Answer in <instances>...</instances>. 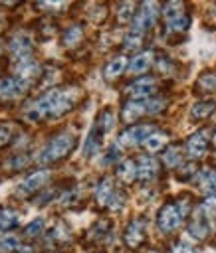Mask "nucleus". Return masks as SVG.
<instances>
[{
	"label": "nucleus",
	"mask_w": 216,
	"mask_h": 253,
	"mask_svg": "<svg viewBox=\"0 0 216 253\" xmlns=\"http://www.w3.org/2000/svg\"><path fill=\"white\" fill-rule=\"evenodd\" d=\"M157 10H159V4L157 2H145L141 6V10L133 18V34H139L141 36L143 32H147L155 24Z\"/></svg>",
	"instance_id": "39448f33"
},
{
	"label": "nucleus",
	"mask_w": 216,
	"mask_h": 253,
	"mask_svg": "<svg viewBox=\"0 0 216 253\" xmlns=\"http://www.w3.org/2000/svg\"><path fill=\"white\" fill-rule=\"evenodd\" d=\"M20 249V239L18 235H2L0 237V253H10Z\"/></svg>",
	"instance_id": "b1692460"
},
{
	"label": "nucleus",
	"mask_w": 216,
	"mask_h": 253,
	"mask_svg": "<svg viewBox=\"0 0 216 253\" xmlns=\"http://www.w3.org/2000/svg\"><path fill=\"white\" fill-rule=\"evenodd\" d=\"M133 12H135V4H133V2L121 4V8H119V22H129V20H133V18H135Z\"/></svg>",
	"instance_id": "c85d7f7f"
},
{
	"label": "nucleus",
	"mask_w": 216,
	"mask_h": 253,
	"mask_svg": "<svg viewBox=\"0 0 216 253\" xmlns=\"http://www.w3.org/2000/svg\"><path fill=\"white\" fill-rule=\"evenodd\" d=\"M0 49H2V45H0Z\"/></svg>",
	"instance_id": "4c0bfd02"
},
{
	"label": "nucleus",
	"mask_w": 216,
	"mask_h": 253,
	"mask_svg": "<svg viewBox=\"0 0 216 253\" xmlns=\"http://www.w3.org/2000/svg\"><path fill=\"white\" fill-rule=\"evenodd\" d=\"M119 178L125 180V182H133L135 178H139V172H137V164L133 160H123L119 164Z\"/></svg>",
	"instance_id": "412c9836"
},
{
	"label": "nucleus",
	"mask_w": 216,
	"mask_h": 253,
	"mask_svg": "<svg viewBox=\"0 0 216 253\" xmlns=\"http://www.w3.org/2000/svg\"><path fill=\"white\" fill-rule=\"evenodd\" d=\"M10 138H12V126H8V125H0V146L8 144Z\"/></svg>",
	"instance_id": "7c9ffc66"
},
{
	"label": "nucleus",
	"mask_w": 216,
	"mask_h": 253,
	"mask_svg": "<svg viewBox=\"0 0 216 253\" xmlns=\"http://www.w3.org/2000/svg\"><path fill=\"white\" fill-rule=\"evenodd\" d=\"M48 178H50V172H46V170L34 172L32 176H28V178L22 182V186L18 188V194H32V192H38V190L48 182Z\"/></svg>",
	"instance_id": "9b49d317"
},
{
	"label": "nucleus",
	"mask_w": 216,
	"mask_h": 253,
	"mask_svg": "<svg viewBox=\"0 0 216 253\" xmlns=\"http://www.w3.org/2000/svg\"><path fill=\"white\" fill-rule=\"evenodd\" d=\"M147 113V105H145V101H129V103H125V107H123V121L125 123H131V121H135L137 117H141V115H145Z\"/></svg>",
	"instance_id": "4468645a"
},
{
	"label": "nucleus",
	"mask_w": 216,
	"mask_h": 253,
	"mask_svg": "<svg viewBox=\"0 0 216 253\" xmlns=\"http://www.w3.org/2000/svg\"><path fill=\"white\" fill-rule=\"evenodd\" d=\"M10 53L14 55L16 63L20 61H26V59H32V38L24 32L16 34L10 42Z\"/></svg>",
	"instance_id": "6e6552de"
},
{
	"label": "nucleus",
	"mask_w": 216,
	"mask_h": 253,
	"mask_svg": "<svg viewBox=\"0 0 216 253\" xmlns=\"http://www.w3.org/2000/svg\"><path fill=\"white\" fill-rule=\"evenodd\" d=\"M113 123H115V117H113L111 111L101 113V117L95 121L93 128L89 130V134L85 138V144H83V154L85 156H91L99 150V146L103 142V136H105V132H109L113 128Z\"/></svg>",
	"instance_id": "7ed1b4c3"
},
{
	"label": "nucleus",
	"mask_w": 216,
	"mask_h": 253,
	"mask_svg": "<svg viewBox=\"0 0 216 253\" xmlns=\"http://www.w3.org/2000/svg\"><path fill=\"white\" fill-rule=\"evenodd\" d=\"M20 223V213L14 211V210H0V233H6L10 229H14L16 225Z\"/></svg>",
	"instance_id": "dca6fc26"
},
{
	"label": "nucleus",
	"mask_w": 216,
	"mask_h": 253,
	"mask_svg": "<svg viewBox=\"0 0 216 253\" xmlns=\"http://www.w3.org/2000/svg\"><path fill=\"white\" fill-rule=\"evenodd\" d=\"M73 146H75V138H73V134H69V132H61V134L54 136V138L42 148L38 160H40L42 164H54V162L65 158V156L73 150Z\"/></svg>",
	"instance_id": "f03ea898"
},
{
	"label": "nucleus",
	"mask_w": 216,
	"mask_h": 253,
	"mask_svg": "<svg viewBox=\"0 0 216 253\" xmlns=\"http://www.w3.org/2000/svg\"><path fill=\"white\" fill-rule=\"evenodd\" d=\"M117 160H119V146H111L101 162H103V164H111V162H117Z\"/></svg>",
	"instance_id": "473e14b6"
},
{
	"label": "nucleus",
	"mask_w": 216,
	"mask_h": 253,
	"mask_svg": "<svg viewBox=\"0 0 216 253\" xmlns=\"http://www.w3.org/2000/svg\"><path fill=\"white\" fill-rule=\"evenodd\" d=\"M18 253H32V247H20Z\"/></svg>",
	"instance_id": "c9c22d12"
},
{
	"label": "nucleus",
	"mask_w": 216,
	"mask_h": 253,
	"mask_svg": "<svg viewBox=\"0 0 216 253\" xmlns=\"http://www.w3.org/2000/svg\"><path fill=\"white\" fill-rule=\"evenodd\" d=\"M141 45V36L139 34H131L125 38V47L127 49H137Z\"/></svg>",
	"instance_id": "2f4dec72"
},
{
	"label": "nucleus",
	"mask_w": 216,
	"mask_h": 253,
	"mask_svg": "<svg viewBox=\"0 0 216 253\" xmlns=\"http://www.w3.org/2000/svg\"><path fill=\"white\" fill-rule=\"evenodd\" d=\"M145 105H147V113L149 115H155V113H159L164 107V101L162 99H147Z\"/></svg>",
	"instance_id": "c756f323"
},
{
	"label": "nucleus",
	"mask_w": 216,
	"mask_h": 253,
	"mask_svg": "<svg viewBox=\"0 0 216 253\" xmlns=\"http://www.w3.org/2000/svg\"><path fill=\"white\" fill-rule=\"evenodd\" d=\"M200 85L206 87V89H214V87H216L214 75H202V77H200Z\"/></svg>",
	"instance_id": "72a5a7b5"
},
{
	"label": "nucleus",
	"mask_w": 216,
	"mask_h": 253,
	"mask_svg": "<svg viewBox=\"0 0 216 253\" xmlns=\"http://www.w3.org/2000/svg\"><path fill=\"white\" fill-rule=\"evenodd\" d=\"M162 160H164V164L168 166V168H174V166H178L180 164V150L176 148V146H170L166 152H164V156H162Z\"/></svg>",
	"instance_id": "a878e982"
},
{
	"label": "nucleus",
	"mask_w": 216,
	"mask_h": 253,
	"mask_svg": "<svg viewBox=\"0 0 216 253\" xmlns=\"http://www.w3.org/2000/svg\"><path fill=\"white\" fill-rule=\"evenodd\" d=\"M172 253H194V249L188 243H178V245H174Z\"/></svg>",
	"instance_id": "f704fd0d"
},
{
	"label": "nucleus",
	"mask_w": 216,
	"mask_h": 253,
	"mask_svg": "<svg viewBox=\"0 0 216 253\" xmlns=\"http://www.w3.org/2000/svg\"><path fill=\"white\" fill-rule=\"evenodd\" d=\"M153 134V125H135L119 134V144L121 146H135L139 142H145Z\"/></svg>",
	"instance_id": "0eeeda50"
},
{
	"label": "nucleus",
	"mask_w": 216,
	"mask_h": 253,
	"mask_svg": "<svg viewBox=\"0 0 216 253\" xmlns=\"http://www.w3.org/2000/svg\"><path fill=\"white\" fill-rule=\"evenodd\" d=\"M216 109V103L212 99H206V101H196L192 107H190V117L192 119H206L214 113Z\"/></svg>",
	"instance_id": "2eb2a0df"
},
{
	"label": "nucleus",
	"mask_w": 216,
	"mask_h": 253,
	"mask_svg": "<svg viewBox=\"0 0 216 253\" xmlns=\"http://www.w3.org/2000/svg\"><path fill=\"white\" fill-rule=\"evenodd\" d=\"M206 148H208V134L204 130L194 132L186 140V152L190 158H202L206 154Z\"/></svg>",
	"instance_id": "9d476101"
},
{
	"label": "nucleus",
	"mask_w": 216,
	"mask_h": 253,
	"mask_svg": "<svg viewBox=\"0 0 216 253\" xmlns=\"http://www.w3.org/2000/svg\"><path fill=\"white\" fill-rule=\"evenodd\" d=\"M200 211L206 215V217H216V196H208L200 208Z\"/></svg>",
	"instance_id": "cd10ccee"
},
{
	"label": "nucleus",
	"mask_w": 216,
	"mask_h": 253,
	"mask_svg": "<svg viewBox=\"0 0 216 253\" xmlns=\"http://www.w3.org/2000/svg\"><path fill=\"white\" fill-rule=\"evenodd\" d=\"M212 142L216 144V128H214V134H212Z\"/></svg>",
	"instance_id": "e433bc0d"
},
{
	"label": "nucleus",
	"mask_w": 216,
	"mask_h": 253,
	"mask_svg": "<svg viewBox=\"0 0 216 253\" xmlns=\"http://www.w3.org/2000/svg\"><path fill=\"white\" fill-rule=\"evenodd\" d=\"M155 89H157V83L153 77H141L127 87V93L129 97H133V101H145L155 93Z\"/></svg>",
	"instance_id": "1a4fd4ad"
},
{
	"label": "nucleus",
	"mask_w": 216,
	"mask_h": 253,
	"mask_svg": "<svg viewBox=\"0 0 216 253\" xmlns=\"http://www.w3.org/2000/svg\"><path fill=\"white\" fill-rule=\"evenodd\" d=\"M164 22H166V26H168L170 32H184L188 28V16L184 12L168 14V16H164Z\"/></svg>",
	"instance_id": "a211bd4d"
},
{
	"label": "nucleus",
	"mask_w": 216,
	"mask_h": 253,
	"mask_svg": "<svg viewBox=\"0 0 216 253\" xmlns=\"http://www.w3.org/2000/svg\"><path fill=\"white\" fill-rule=\"evenodd\" d=\"M186 206L184 204H166L159 210V215H157V223H159V229L161 231H174L184 215H186Z\"/></svg>",
	"instance_id": "20e7f679"
},
{
	"label": "nucleus",
	"mask_w": 216,
	"mask_h": 253,
	"mask_svg": "<svg viewBox=\"0 0 216 253\" xmlns=\"http://www.w3.org/2000/svg\"><path fill=\"white\" fill-rule=\"evenodd\" d=\"M113 194H115L113 180H111V178H103V180H101V184L97 186V202H99V204H103V206H107V204L111 202Z\"/></svg>",
	"instance_id": "aec40b11"
},
{
	"label": "nucleus",
	"mask_w": 216,
	"mask_h": 253,
	"mask_svg": "<svg viewBox=\"0 0 216 253\" xmlns=\"http://www.w3.org/2000/svg\"><path fill=\"white\" fill-rule=\"evenodd\" d=\"M137 172L141 180H151L157 174V160L153 156H143L141 162L137 164Z\"/></svg>",
	"instance_id": "f3484780"
},
{
	"label": "nucleus",
	"mask_w": 216,
	"mask_h": 253,
	"mask_svg": "<svg viewBox=\"0 0 216 253\" xmlns=\"http://www.w3.org/2000/svg\"><path fill=\"white\" fill-rule=\"evenodd\" d=\"M188 233L194 237V239H204L206 233H208V221L204 219H194L188 227Z\"/></svg>",
	"instance_id": "5701e85b"
},
{
	"label": "nucleus",
	"mask_w": 216,
	"mask_h": 253,
	"mask_svg": "<svg viewBox=\"0 0 216 253\" xmlns=\"http://www.w3.org/2000/svg\"><path fill=\"white\" fill-rule=\"evenodd\" d=\"M30 85L32 83H28L26 79H22L18 75L4 77V79H0V99H18L28 91Z\"/></svg>",
	"instance_id": "423d86ee"
},
{
	"label": "nucleus",
	"mask_w": 216,
	"mask_h": 253,
	"mask_svg": "<svg viewBox=\"0 0 216 253\" xmlns=\"http://www.w3.org/2000/svg\"><path fill=\"white\" fill-rule=\"evenodd\" d=\"M42 229H44V219H42V217H36L34 221H30V223L24 227V235H26V237H36V235L42 233Z\"/></svg>",
	"instance_id": "bb28decb"
},
{
	"label": "nucleus",
	"mask_w": 216,
	"mask_h": 253,
	"mask_svg": "<svg viewBox=\"0 0 216 253\" xmlns=\"http://www.w3.org/2000/svg\"><path fill=\"white\" fill-rule=\"evenodd\" d=\"M75 103V93L69 89H50L42 95L32 107L26 111V119L30 123H38L42 119H54L67 113Z\"/></svg>",
	"instance_id": "f257e3e1"
},
{
	"label": "nucleus",
	"mask_w": 216,
	"mask_h": 253,
	"mask_svg": "<svg viewBox=\"0 0 216 253\" xmlns=\"http://www.w3.org/2000/svg\"><path fill=\"white\" fill-rule=\"evenodd\" d=\"M143 144H145V148H147L149 152H157V150H161V148L166 144V134H162V132H153V134H149V138H147Z\"/></svg>",
	"instance_id": "4be33fe9"
},
{
	"label": "nucleus",
	"mask_w": 216,
	"mask_h": 253,
	"mask_svg": "<svg viewBox=\"0 0 216 253\" xmlns=\"http://www.w3.org/2000/svg\"><path fill=\"white\" fill-rule=\"evenodd\" d=\"M125 67H127V57H123V55H117V57H113L107 65H105V77L107 79H115L117 75H121L123 71H125Z\"/></svg>",
	"instance_id": "6ab92c4d"
},
{
	"label": "nucleus",
	"mask_w": 216,
	"mask_h": 253,
	"mask_svg": "<svg viewBox=\"0 0 216 253\" xmlns=\"http://www.w3.org/2000/svg\"><path fill=\"white\" fill-rule=\"evenodd\" d=\"M153 51H141L129 61V71L131 73H145L153 65Z\"/></svg>",
	"instance_id": "ddd939ff"
},
{
	"label": "nucleus",
	"mask_w": 216,
	"mask_h": 253,
	"mask_svg": "<svg viewBox=\"0 0 216 253\" xmlns=\"http://www.w3.org/2000/svg\"><path fill=\"white\" fill-rule=\"evenodd\" d=\"M145 239V221L143 219H133L127 229H125V241L129 247H139Z\"/></svg>",
	"instance_id": "f8f14e48"
},
{
	"label": "nucleus",
	"mask_w": 216,
	"mask_h": 253,
	"mask_svg": "<svg viewBox=\"0 0 216 253\" xmlns=\"http://www.w3.org/2000/svg\"><path fill=\"white\" fill-rule=\"evenodd\" d=\"M81 36H83L81 28H79V26H71V28L65 30V34H63V45H75V43L81 40Z\"/></svg>",
	"instance_id": "393cba45"
}]
</instances>
